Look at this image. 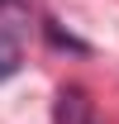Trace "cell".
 Here are the masks:
<instances>
[{"instance_id":"cell-1","label":"cell","mask_w":119,"mask_h":124,"mask_svg":"<svg viewBox=\"0 0 119 124\" xmlns=\"http://www.w3.org/2000/svg\"><path fill=\"white\" fill-rule=\"evenodd\" d=\"M57 124H95L90 95L81 91V86H62L57 91Z\"/></svg>"},{"instance_id":"cell-3","label":"cell","mask_w":119,"mask_h":124,"mask_svg":"<svg viewBox=\"0 0 119 124\" xmlns=\"http://www.w3.org/2000/svg\"><path fill=\"white\" fill-rule=\"evenodd\" d=\"M0 10H24V5H19V0H0Z\"/></svg>"},{"instance_id":"cell-4","label":"cell","mask_w":119,"mask_h":124,"mask_svg":"<svg viewBox=\"0 0 119 124\" xmlns=\"http://www.w3.org/2000/svg\"><path fill=\"white\" fill-rule=\"evenodd\" d=\"M95 124H100V119H95Z\"/></svg>"},{"instance_id":"cell-2","label":"cell","mask_w":119,"mask_h":124,"mask_svg":"<svg viewBox=\"0 0 119 124\" xmlns=\"http://www.w3.org/2000/svg\"><path fill=\"white\" fill-rule=\"evenodd\" d=\"M15 72H19V43L0 29V81H5V77H15Z\"/></svg>"}]
</instances>
